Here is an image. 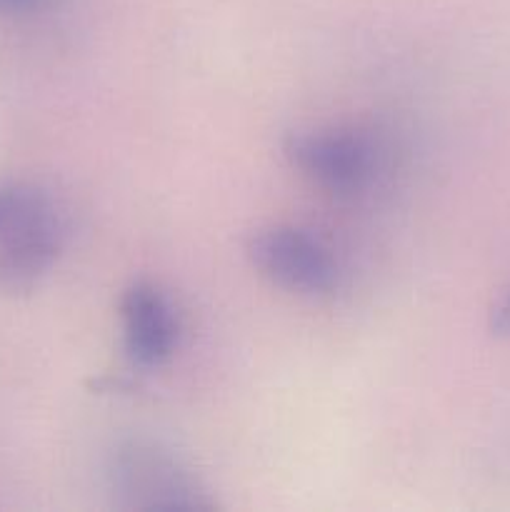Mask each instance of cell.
I'll use <instances>...</instances> for the list:
<instances>
[{
  "mask_svg": "<svg viewBox=\"0 0 510 512\" xmlns=\"http://www.w3.org/2000/svg\"><path fill=\"white\" fill-rule=\"evenodd\" d=\"M63 243L65 218L55 200L38 185L20 183L0 235V293H33L55 265Z\"/></svg>",
  "mask_w": 510,
  "mask_h": 512,
  "instance_id": "1",
  "label": "cell"
},
{
  "mask_svg": "<svg viewBox=\"0 0 510 512\" xmlns=\"http://www.w3.org/2000/svg\"><path fill=\"white\" fill-rule=\"evenodd\" d=\"M113 485L130 508L193 510L210 508V500L198 488L188 470L180 468L173 455L155 445L128 443L115 453Z\"/></svg>",
  "mask_w": 510,
  "mask_h": 512,
  "instance_id": "2",
  "label": "cell"
},
{
  "mask_svg": "<svg viewBox=\"0 0 510 512\" xmlns=\"http://www.w3.org/2000/svg\"><path fill=\"white\" fill-rule=\"evenodd\" d=\"M248 258L280 288L300 295H325L338 285V268L328 250L303 230L278 225L250 238Z\"/></svg>",
  "mask_w": 510,
  "mask_h": 512,
  "instance_id": "3",
  "label": "cell"
},
{
  "mask_svg": "<svg viewBox=\"0 0 510 512\" xmlns=\"http://www.w3.org/2000/svg\"><path fill=\"white\" fill-rule=\"evenodd\" d=\"M285 158L330 193H355L373 178V150L343 130H298L285 140Z\"/></svg>",
  "mask_w": 510,
  "mask_h": 512,
  "instance_id": "4",
  "label": "cell"
},
{
  "mask_svg": "<svg viewBox=\"0 0 510 512\" xmlns=\"http://www.w3.org/2000/svg\"><path fill=\"white\" fill-rule=\"evenodd\" d=\"M128 358L140 368H158L178 343V320L168 298L150 283H135L120 300Z\"/></svg>",
  "mask_w": 510,
  "mask_h": 512,
  "instance_id": "5",
  "label": "cell"
},
{
  "mask_svg": "<svg viewBox=\"0 0 510 512\" xmlns=\"http://www.w3.org/2000/svg\"><path fill=\"white\" fill-rule=\"evenodd\" d=\"M55 0H0V18H13V15H35L53 8Z\"/></svg>",
  "mask_w": 510,
  "mask_h": 512,
  "instance_id": "6",
  "label": "cell"
},
{
  "mask_svg": "<svg viewBox=\"0 0 510 512\" xmlns=\"http://www.w3.org/2000/svg\"><path fill=\"white\" fill-rule=\"evenodd\" d=\"M488 325L495 338H510V290L495 303Z\"/></svg>",
  "mask_w": 510,
  "mask_h": 512,
  "instance_id": "7",
  "label": "cell"
},
{
  "mask_svg": "<svg viewBox=\"0 0 510 512\" xmlns=\"http://www.w3.org/2000/svg\"><path fill=\"white\" fill-rule=\"evenodd\" d=\"M18 185L20 183L0 185V235H3L5 225H8L10 213H13L15 198H18Z\"/></svg>",
  "mask_w": 510,
  "mask_h": 512,
  "instance_id": "8",
  "label": "cell"
}]
</instances>
